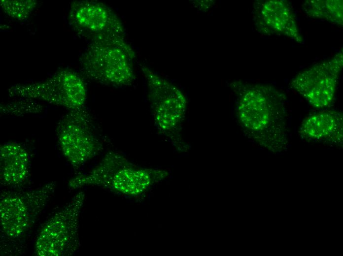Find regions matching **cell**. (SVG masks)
<instances>
[{"instance_id":"cell-12","label":"cell","mask_w":343,"mask_h":256,"mask_svg":"<svg viewBox=\"0 0 343 256\" xmlns=\"http://www.w3.org/2000/svg\"><path fill=\"white\" fill-rule=\"evenodd\" d=\"M31 161L29 151L21 144L8 142L0 146V182L3 187L18 189L28 182Z\"/></svg>"},{"instance_id":"cell-2","label":"cell","mask_w":343,"mask_h":256,"mask_svg":"<svg viewBox=\"0 0 343 256\" xmlns=\"http://www.w3.org/2000/svg\"><path fill=\"white\" fill-rule=\"evenodd\" d=\"M168 175L165 170L137 165L117 152L107 153L91 170L71 178L69 187L76 189L97 186L114 192L137 195Z\"/></svg>"},{"instance_id":"cell-9","label":"cell","mask_w":343,"mask_h":256,"mask_svg":"<svg viewBox=\"0 0 343 256\" xmlns=\"http://www.w3.org/2000/svg\"><path fill=\"white\" fill-rule=\"evenodd\" d=\"M70 26L90 42L110 39H125L124 25L117 15L105 4L97 1H73L69 12Z\"/></svg>"},{"instance_id":"cell-16","label":"cell","mask_w":343,"mask_h":256,"mask_svg":"<svg viewBox=\"0 0 343 256\" xmlns=\"http://www.w3.org/2000/svg\"><path fill=\"white\" fill-rule=\"evenodd\" d=\"M0 6L3 12L9 17L23 20L27 18L37 4L35 0H1Z\"/></svg>"},{"instance_id":"cell-14","label":"cell","mask_w":343,"mask_h":256,"mask_svg":"<svg viewBox=\"0 0 343 256\" xmlns=\"http://www.w3.org/2000/svg\"><path fill=\"white\" fill-rule=\"evenodd\" d=\"M302 8L309 17L343 25L342 0H306L303 3Z\"/></svg>"},{"instance_id":"cell-3","label":"cell","mask_w":343,"mask_h":256,"mask_svg":"<svg viewBox=\"0 0 343 256\" xmlns=\"http://www.w3.org/2000/svg\"><path fill=\"white\" fill-rule=\"evenodd\" d=\"M135 52L126 39L90 42L79 60L81 70L88 79L114 87L131 85L135 80L132 61Z\"/></svg>"},{"instance_id":"cell-15","label":"cell","mask_w":343,"mask_h":256,"mask_svg":"<svg viewBox=\"0 0 343 256\" xmlns=\"http://www.w3.org/2000/svg\"><path fill=\"white\" fill-rule=\"evenodd\" d=\"M20 100L0 105V111L2 114L19 116L27 114L41 113L43 106L35 100L20 98Z\"/></svg>"},{"instance_id":"cell-1","label":"cell","mask_w":343,"mask_h":256,"mask_svg":"<svg viewBox=\"0 0 343 256\" xmlns=\"http://www.w3.org/2000/svg\"><path fill=\"white\" fill-rule=\"evenodd\" d=\"M238 100L237 117L246 136L269 148L286 145V97L275 88L262 84H232Z\"/></svg>"},{"instance_id":"cell-13","label":"cell","mask_w":343,"mask_h":256,"mask_svg":"<svg viewBox=\"0 0 343 256\" xmlns=\"http://www.w3.org/2000/svg\"><path fill=\"white\" fill-rule=\"evenodd\" d=\"M299 132L309 139L334 142L343 139V115L336 111H324L304 120Z\"/></svg>"},{"instance_id":"cell-10","label":"cell","mask_w":343,"mask_h":256,"mask_svg":"<svg viewBox=\"0 0 343 256\" xmlns=\"http://www.w3.org/2000/svg\"><path fill=\"white\" fill-rule=\"evenodd\" d=\"M343 65L342 51L330 60L301 72L289 85L313 107L328 106L333 101Z\"/></svg>"},{"instance_id":"cell-4","label":"cell","mask_w":343,"mask_h":256,"mask_svg":"<svg viewBox=\"0 0 343 256\" xmlns=\"http://www.w3.org/2000/svg\"><path fill=\"white\" fill-rule=\"evenodd\" d=\"M141 70L146 80L148 97L157 129L177 148H187L181 133L187 106L185 95L148 67L142 65Z\"/></svg>"},{"instance_id":"cell-11","label":"cell","mask_w":343,"mask_h":256,"mask_svg":"<svg viewBox=\"0 0 343 256\" xmlns=\"http://www.w3.org/2000/svg\"><path fill=\"white\" fill-rule=\"evenodd\" d=\"M256 17L257 26L263 32L286 36L299 43L303 41L294 13L286 1L262 2L258 6Z\"/></svg>"},{"instance_id":"cell-6","label":"cell","mask_w":343,"mask_h":256,"mask_svg":"<svg viewBox=\"0 0 343 256\" xmlns=\"http://www.w3.org/2000/svg\"><path fill=\"white\" fill-rule=\"evenodd\" d=\"M85 194H75L41 226L34 250L38 256H69L80 246L79 220Z\"/></svg>"},{"instance_id":"cell-7","label":"cell","mask_w":343,"mask_h":256,"mask_svg":"<svg viewBox=\"0 0 343 256\" xmlns=\"http://www.w3.org/2000/svg\"><path fill=\"white\" fill-rule=\"evenodd\" d=\"M56 133L62 152L75 169L82 167L103 149L85 107L69 110L63 116Z\"/></svg>"},{"instance_id":"cell-5","label":"cell","mask_w":343,"mask_h":256,"mask_svg":"<svg viewBox=\"0 0 343 256\" xmlns=\"http://www.w3.org/2000/svg\"><path fill=\"white\" fill-rule=\"evenodd\" d=\"M55 188L56 183L52 182L33 190L1 192V239L16 242L25 237L53 195Z\"/></svg>"},{"instance_id":"cell-8","label":"cell","mask_w":343,"mask_h":256,"mask_svg":"<svg viewBox=\"0 0 343 256\" xmlns=\"http://www.w3.org/2000/svg\"><path fill=\"white\" fill-rule=\"evenodd\" d=\"M10 96L40 100L69 110L85 107L87 89L82 78L70 70H62L44 81L17 84L9 88Z\"/></svg>"}]
</instances>
